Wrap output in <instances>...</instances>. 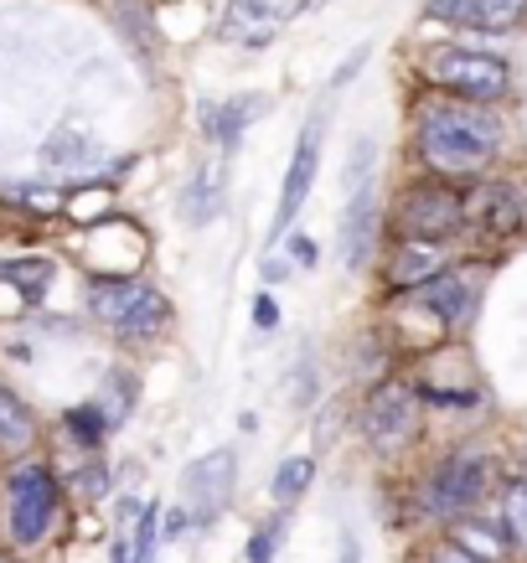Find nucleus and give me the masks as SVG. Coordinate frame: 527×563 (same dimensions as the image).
Listing matches in <instances>:
<instances>
[{
  "instance_id": "f257e3e1",
  "label": "nucleus",
  "mask_w": 527,
  "mask_h": 563,
  "mask_svg": "<svg viewBox=\"0 0 527 563\" xmlns=\"http://www.w3.org/2000/svg\"><path fill=\"white\" fill-rule=\"evenodd\" d=\"M414 155L425 176H444V181H465L481 176L502 155V120L492 114V103L471 99H429L414 120Z\"/></svg>"
},
{
  "instance_id": "f03ea898",
  "label": "nucleus",
  "mask_w": 527,
  "mask_h": 563,
  "mask_svg": "<svg viewBox=\"0 0 527 563\" xmlns=\"http://www.w3.org/2000/svg\"><path fill=\"white\" fill-rule=\"evenodd\" d=\"M496 492H502V471H496L492 450L486 444H455V450L429 461L419 486L408 492V507H414V522L444 532L455 528L460 517L486 512Z\"/></svg>"
},
{
  "instance_id": "7ed1b4c3",
  "label": "nucleus",
  "mask_w": 527,
  "mask_h": 563,
  "mask_svg": "<svg viewBox=\"0 0 527 563\" xmlns=\"http://www.w3.org/2000/svg\"><path fill=\"white\" fill-rule=\"evenodd\" d=\"M419 404H425L419 388H408L404 377H383V383L367 388L358 409V434L377 461H404L408 450L419 444V424H425Z\"/></svg>"
},
{
  "instance_id": "20e7f679",
  "label": "nucleus",
  "mask_w": 527,
  "mask_h": 563,
  "mask_svg": "<svg viewBox=\"0 0 527 563\" xmlns=\"http://www.w3.org/2000/svg\"><path fill=\"white\" fill-rule=\"evenodd\" d=\"M63 481H57V471L42 461H26L11 471V481H6V538L17 548H42L57 532V522H63Z\"/></svg>"
},
{
  "instance_id": "39448f33",
  "label": "nucleus",
  "mask_w": 527,
  "mask_h": 563,
  "mask_svg": "<svg viewBox=\"0 0 527 563\" xmlns=\"http://www.w3.org/2000/svg\"><path fill=\"white\" fill-rule=\"evenodd\" d=\"M88 310L120 342H155L171 325V300L145 279H94L88 285Z\"/></svg>"
},
{
  "instance_id": "423d86ee",
  "label": "nucleus",
  "mask_w": 527,
  "mask_h": 563,
  "mask_svg": "<svg viewBox=\"0 0 527 563\" xmlns=\"http://www.w3.org/2000/svg\"><path fill=\"white\" fill-rule=\"evenodd\" d=\"M393 222H398V239H435L450 243L465 233V191L444 176H419L398 191V207H393Z\"/></svg>"
},
{
  "instance_id": "0eeeda50",
  "label": "nucleus",
  "mask_w": 527,
  "mask_h": 563,
  "mask_svg": "<svg viewBox=\"0 0 527 563\" xmlns=\"http://www.w3.org/2000/svg\"><path fill=\"white\" fill-rule=\"evenodd\" d=\"M425 78L440 93H450V99H471V103H502L512 93L507 57H492V52L440 47V52H429Z\"/></svg>"
},
{
  "instance_id": "6e6552de",
  "label": "nucleus",
  "mask_w": 527,
  "mask_h": 563,
  "mask_svg": "<svg viewBox=\"0 0 527 563\" xmlns=\"http://www.w3.org/2000/svg\"><path fill=\"white\" fill-rule=\"evenodd\" d=\"M233 492H239V450L233 444H218L182 471V507L191 512L197 532H212L233 507Z\"/></svg>"
},
{
  "instance_id": "1a4fd4ad",
  "label": "nucleus",
  "mask_w": 527,
  "mask_h": 563,
  "mask_svg": "<svg viewBox=\"0 0 527 563\" xmlns=\"http://www.w3.org/2000/svg\"><path fill=\"white\" fill-rule=\"evenodd\" d=\"M321 135H326V99L310 109L306 130L295 140V155H289V172H285V187H279V202H274V218H270V254L285 249V228L300 218L310 187H316V172H321Z\"/></svg>"
},
{
  "instance_id": "9d476101",
  "label": "nucleus",
  "mask_w": 527,
  "mask_h": 563,
  "mask_svg": "<svg viewBox=\"0 0 527 563\" xmlns=\"http://www.w3.org/2000/svg\"><path fill=\"white\" fill-rule=\"evenodd\" d=\"M481 279H486V264H481V258H455V264H444L429 285H419L408 300L435 310V321H440L444 331H465L481 306Z\"/></svg>"
},
{
  "instance_id": "9b49d317",
  "label": "nucleus",
  "mask_w": 527,
  "mask_h": 563,
  "mask_svg": "<svg viewBox=\"0 0 527 563\" xmlns=\"http://www.w3.org/2000/svg\"><path fill=\"white\" fill-rule=\"evenodd\" d=\"M527 207L523 191L512 181H486V187L465 191V233L481 243H507L517 228H523Z\"/></svg>"
},
{
  "instance_id": "f8f14e48",
  "label": "nucleus",
  "mask_w": 527,
  "mask_h": 563,
  "mask_svg": "<svg viewBox=\"0 0 527 563\" xmlns=\"http://www.w3.org/2000/svg\"><path fill=\"white\" fill-rule=\"evenodd\" d=\"M377 239H383V202H377L373 187H362L347 197V207H341V243L337 249H341L347 274H367Z\"/></svg>"
},
{
  "instance_id": "ddd939ff",
  "label": "nucleus",
  "mask_w": 527,
  "mask_h": 563,
  "mask_svg": "<svg viewBox=\"0 0 527 563\" xmlns=\"http://www.w3.org/2000/svg\"><path fill=\"white\" fill-rule=\"evenodd\" d=\"M444 264H455L450 243H435V239H393L388 243V264H383V279L388 290L398 295H414L419 285H429Z\"/></svg>"
},
{
  "instance_id": "4468645a",
  "label": "nucleus",
  "mask_w": 527,
  "mask_h": 563,
  "mask_svg": "<svg viewBox=\"0 0 527 563\" xmlns=\"http://www.w3.org/2000/svg\"><path fill=\"white\" fill-rule=\"evenodd\" d=\"M270 109V93H243V99H228V103H218V99H202V135L218 145L222 155H233L239 151V140L249 135V124L259 120Z\"/></svg>"
},
{
  "instance_id": "2eb2a0df",
  "label": "nucleus",
  "mask_w": 527,
  "mask_h": 563,
  "mask_svg": "<svg viewBox=\"0 0 527 563\" xmlns=\"http://www.w3.org/2000/svg\"><path fill=\"white\" fill-rule=\"evenodd\" d=\"M285 11L270 5V0H228V16H222V36L239 42V47H270L274 32H279Z\"/></svg>"
},
{
  "instance_id": "dca6fc26",
  "label": "nucleus",
  "mask_w": 527,
  "mask_h": 563,
  "mask_svg": "<svg viewBox=\"0 0 527 563\" xmlns=\"http://www.w3.org/2000/svg\"><path fill=\"white\" fill-rule=\"evenodd\" d=\"M455 543H465L471 553H481L486 563H507L512 553H517V543H512V532H507V522L486 507V512H471V517H460L455 528H444Z\"/></svg>"
},
{
  "instance_id": "f3484780",
  "label": "nucleus",
  "mask_w": 527,
  "mask_h": 563,
  "mask_svg": "<svg viewBox=\"0 0 527 563\" xmlns=\"http://www.w3.org/2000/svg\"><path fill=\"white\" fill-rule=\"evenodd\" d=\"M176 218L187 228H207L222 218V176L218 172H197L176 197Z\"/></svg>"
},
{
  "instance_id": "a211bd4d",
  "label": "nucleus",
  "mask_w": 527,
  "mask_h": 563,
  "mask_svg": "<svg viewBox=\"0 0 527 563\" xmlns=\"http://www.w3.org/2000/svg\"><path fill=\"white\" fill-rule=\"evenodd\" d=\"M36 444V413L26 409V398L0 383V455H26Z\"/></svg>"
},
{
  "instance_id": "6ab92c4d",
  "label": "nucleus",
  "mask_w": 527,
  "mask_h": 563,
  "mask_svg": "<svg viewBox=\"0 0 527 563\" xmlns=\"http://www.w3.org/2000/svg\"><path fill=\"white\" fill-rule=\"evenodd\" d=\"M42 161H47L52 172H88V166L99 161V145H94V135H88V130L63 124V130L42 145Z\"/></svg>"
},
{
  "instance_id": "aec40b11",
  "label": "nucleus",
  "mask_w": 527,
  "mask_h": 563,
  "mask_svg": "<svg viewBox=\"0 0 527 563\" xmlns=\"http://www.w3.org/2000/svg\"><path fill=\"white\" fill-rule=\"evenodd\" d=\"M316 486V455H285L270 476V501L274 507H300Z\"/></svg>"
},
{
  "instance_id": "412c9836",
  "label": "nucleus",
  "mask_w": 527,
  "mask_h": 563,
  "mask_svg": "<svg viewBox=\"0 0 527 563\" xmlns=\"http://www.w3.org/2000/svg\"><path fill=\"white\" fill-rule=\"evenodd\" d=\"M289 517H295V507H274V512L243 538V563H274L279 559V553H285V538H289Z\"/></svg>"
},
{
  "instance_id": "4be33fe9",
  "label": "nucleus",
  "mask_w": 527,
  "mask_h": 563,
  "mask_svg": "<svg viewBox=\"0 0 527 563\" xmlns=\"http://www.w3.org/2000/svg\"><path fill=\"white\" fill-rule=\"evenodd\" d=\"M135 377L124 373V367H109L103 373V383H99V404L103 409V419H109V429H120V424H130V413H135Z\"/></svg>"
},
{
  "instance_id": "5701e85b",
  "label": "nucleus",
  "mask_w": 527,
  "mask_h": 563,
  "mask_svg": "<svg viewBox=\"0 0 527 563\" xmlns=\"http://www.w3.org/2000/svg\"><path fill=\"white\" fill-rule=\"evenodd\" d=\"M0 285L21 290L26 300H42L52 285V258H0Z\"/></svg>"
},
{
  "instance_id": "b1692460",
  "label": "nucleus",
  "mask_w": 527,
  "mask_h": 563,
  "mask_svg": "<svg viewBox=\"0 0 527 563\" xmlns=\"http://www.w3.org/2000/svg\"><path fill=\"white\" fill-rule=\"evenodd\" d=\"M496 517L507 522L517 553H527V476H507L496 492Z\"/></svg>"
},
{
  "instance_id": "393cba45",
  "label": "nucleus",
  "mask_w": 527,
  "mask_h": 563,
  "mask_svg": "<svg viewBox=\"0 0 527 563\" xmlns=\"http://www.w3.org/2000/svg\"><path fill=\"white\" fill-rule=\"evenodd\" d=\"M527 21V0H471L465 11V26L476 32H512Z\"/></svg>"
},
{
  "instance_id": "a878e982",
  "label": "nucleus",
  "mask_w": 527,
  "mask_h": 563,
  "mask_svg": "<svg viewBox=\"0 0 527 563\" xmlns=\"http://www.w3.org/2000/svg\"><path fill=\"white\" fill-rule=\"evenodd\" d=\"M373 172H377V145L367 135L352 140V155H347V166H341V191L352 197V191L373 187Z\"/></svg>"
},
{
  "instance_id": "bb28decb",
  "label": "nucleus",
  "mask_w": 527,
  "mask_h": 563,
  "mask_svg": "<svg viewBox=\"0 0 527 563\" xmlns=\"http://www.w3.org/2000/svg\"><path fill=\"white\" fill-rule=\"evenodd\" d=\"M63 486H68L78 501H88V507H94V501H109V492H114V476H109V465H103V461H84L68 481H63Z\"/></svg>"
},
{
  "instance_id": "cd10ccee",
  "label": "nucleus",
  "mask_w": 527,
  "mask_h": 563,
  "mask_svg": "<svg viewBox=\"0 0 527 563\" xmlns=\"http://www.w3.org/2000/svg\"><path fill=\"white\" fill-rule=\"evenodd\" d=\"M63 424H68V434L78 440V450H99L103 434H109V419H103L99 404H78V409L63 413Z\"/></svg>"
},
{
  "instance_id": "c85d7f7f",
  "label": "nucleus",
  "mask_w": 527,
  "mask_h": 563,
  "mask_svg": "<svg viewBox=\"0 0 527 563\" xmlns=\"http://www.w3.org/2000/svg\"><path fill=\"white\" fill-rule=\"evenodd\" d=\"M316 388H321V373H316V352H300V362H295V373H289V404H295V413H306L310 404H316Z\"/></svg>"
},
{
  "instance_id": "c756f323",
  "label": "nucleus",
  "mask_w": 527,
  "mask_h": 563,
  "mask_svg": "<svg viewBox=\"0 0 527 563\" xmlns=\"http://www.w3.org/2000/svg\"><path fill=\"white\" fill-rule=\"evenodd\" d=\"M161 517H166V507H161V501H145L140 522L130 528V538H135V563H155V548H161Z\"/></svg>"
},
{
  "instance_id": "7c9ffc66",
  "label": "nucleus",
  "mask_w": 527,
  "mask_h": 563,
  "mask_svg": "<svg viewBox=\"0 0 527 563\" xmlns=\"http://www.w3.org/2000/svg\"><path fill=\"white\" fill-rule=\"evenodd\" d=\"M419 563H486L481 553H471L465 543H455L450 532H435L425 548H419Z\"/></svg>"
},
{
  "instance_id": "2f4dec72",
  "label": "nucleus",
  "mask_w": 527,
  "mask_h": 563,
  "mask_svg": "<svg viewBox=\"0 0 527 563\" xmlns=\"http://www.w3.org/2000/svg\"><path fill=\"white\" fill-rule=\"evenodd\" d=\"M191 532H197V522H191V512L176 501V507H166V517H161V543H187Z\"/></svg>"
},
{
  "instance_id": "473e14b6",
  "label": "nucleus",
  "mask_w": 527,
  "mask_h": 563,
  "mask_svg": "<svg viewBox=\"0 0 527 563\" xmlns=\"http://www.w3.org/2000/svg\"><path fill=\"white\" fill-rule=\"evenodd\" d=\"M362 68H367V47L347 52V57H341V68L331 73V93H341V88H352V78H358Z\"/></svg>"
},
{
  "instance_id": "72a5a7b5",
  "label": "nucleus",
  "mask_w": 527,
  "mask_h": 563,
  "mask_svg": "<svg viewBox=\"0 0 527 563\" xmlns=\"http://www.w3.org/2000/svg\"><path fill=\"white\" fill-rule=\"evenodd\" d=\"M11 197H21V207H32V212H57V207H63V197L47 187H17Z\"/></svg>"
},
{
  "instance_id": "f704fd0d",
  "label": "nucleus",
  "mask_w": 527,
  "mask_h": 563,
  "mask_svg": "<svg viewBox=\"0 0 527 563\" xmlns=\"http://www.w3.org/2000/svg\"><path fill=\"white\" fill-rule=\"evenodd\" d=\"M465 11H471V0H429V16L450 21V26H465Z\"/></svg>"
},
{
  "instance_id": "c9c22d12",
  "label": "nucleus",
  "mask_w": 527,
  "mask_h": 563,
  "mask_svg": "<svg viewBox=\"0 0 527 563\" xmlns=\"http://www.w3.org/2000/svg\"><path fill=\"white\" fill-rule=\"evenodd\" d=\"M254 325H259V331H274V325H279V306H274L270 290L254 295Z\"/></svg>"
},
{
  "instance_id": "e433bc0d",
  "label": "nucleus",
  "mask_w": 527,
  "mask_h": 563,
  "mask_svg": "<svg viewBox=\"0 0 527 563\" xmlns=\"http://www.w3.org/2000/svg\"><path fill=\"white\" fill-rule=\"evenodd\" d=\"M109 563H135V538H130V528H114V538H109Z\"/></svg>"
},
{
  "instance_id": "4c0bfd02",
  "label": "nucleus",
  "mask_w": 527,
  "mask_h": 563,
  "mask_svg": "<svg viewBox=\"0 0 527 563\" xmlns=\"http://www.w3.org/2000/svg\"><path fill=\"white\" fill-rule=\"evenodd\" d=\"M285 249L289 254H295V264H316V258H321V249H316V239H306V233H295V239H285Z\"/></svg>"
},
{
  "instance_id": "58836bf2",
  "label": "nucleus",
  "mask_w": 527,
  "mask_h": 563,
  "mask_svg": "<svg viewBox=\"0 0 527 563\" xmlns=\"http://www.w3.org/2000/svg\"><path fill=\"white\" fill-rule=\"evenodd\" d=\"M331 563H362V538L358 532H341L337 538V559Z\"/></svg>"
},
{
  "instance_id": "ea45409f",
  "label": "nucleus",
  "mask_w": 527,
  "mask_h": 563,
  "mask_svg": "<svg viewBox=\"0 0 527 563\" xmlns=\"http://www.w3.org/2000/svg\"><path fill=\"white\" fill-rule=\"evenodd\" d=\"M289 269H295V264H289V258L270 254V258H264V285H279V279H289Z\"/></svg>"
},
{
  "instance_id": "a19ab883",
  "label": "nucleus",
  "mask_w": 527,
  "mask_h": 563,
  "mask_svg": "<svg viewBox=\"0 0 527 563\" xmlns=\"http://www.w3.org/2000/svg\"><path fill=\"white\" fill-rule=\"evenodd\" d=\"M0 563H17V559H11V548H0Z\"/></svg>"
},
{
  "instance_id": "79ce46f5",
  "label": "nucleus",
  "mask_w": 527,
  "mask_h": 563,
  "mask_svg": "<svg viewBox=\"0 0 527 563\" xmlns=\"http://www.w3.org/2000/svg\"><path fill=\"white\" fill-rule=\"evenodd\" d=\"M155 563H161V559H155Z\"/></svg>"
}]
</instances>
